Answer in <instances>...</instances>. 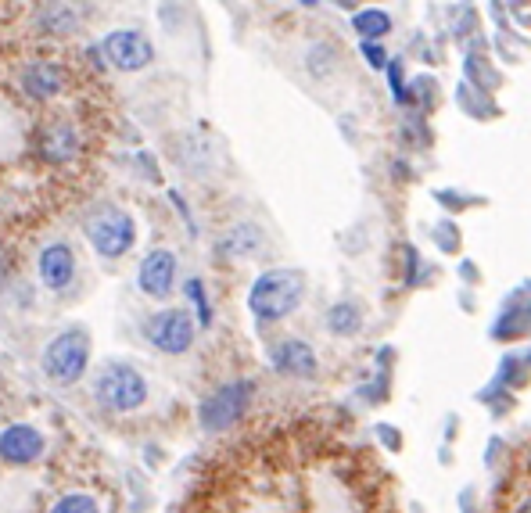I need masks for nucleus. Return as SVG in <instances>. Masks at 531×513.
<instances>
[{
  "label": "nucleus",
  "instance_id": "f257e3e1",
  "mask_svg": "<svg viewBox=\"0 0 531 513\" xmlns=\"http://www.w3.org/2000/svg\"><path fill=\"white\" fill-rule=\"evenodd\" d=\"M305 298L302 270H266L248 291V309L259 323H277L291 316Z\"/></svg>",
  "mask_w": 531,
  "mask_h": 513
},
{
  "label": "nucleus",
  "instance_id": "f03ea898",
  "mask_svg": "<svg viewBox=\"0 0 531 513\" xmlns=\"http://www.w3.org/2000/svg\"><path fill=\"white\" fill-rule=\"evenodd\" d=\"M90 363V334L83 327H65L58 331L40 352V370H44L47 381L69 388L79 377L87 374Z\"/></svg>",
  "mask_w": 531,
  "mask_h": 513
},
{
  "label": "nucleus",
  "instance_id": "7ed1b4c3",
  "mask_svg": "<svg viewBox=\"0 0 531 513\" xmlns=\"http://www.w3.org/2000/svg\"><path fill=\"white\" fill-rule=\"evenodd\" d=\"M94 399L97 406H105L108 413H133L148 402V381L137 366L108 359L94 374Z\"/></svg>",
  "mask_w": 531,
  "mask_h": 513
},
{
  "label": "nucleus",
  "instance_id": "20e7f679",
  "mask_svg": "<svg viewBox=\"0 0 531 513\" xmlns=\"http://www.w3.org/2000/svg\"><path fill=\"white\" fill-rule=\"evenodd\" d=\"M87 230V241L101 259H122V255L130 252L133 241H137V223L126 209L119 205H101L87 216L83 223Z\"/></svg>",
  "mask_w": 531,
  "mask_h": 513
},
{
  "label": "nucleus",
  "instance_id": "39448f33",
  "mask_svg": "<svg viewBox=\"0 0 531 513\" xmlns=\"http://www.w3.org/2000/svg\"><path fill=\"white\" fill-rule=\"evenodd\" d=\"M252 402V384L248 381H230L223 388L209 395V399L198 406V420L209 435H219V431H230L237 420L244 417V409Z\"/></svg>",
  "mask_w": 531,
  "mask_h": 513
},
{
  "label": "nucleus",
  "instance_id": "423d86ee",
  "mask_svg": "<svg viewBox=\"0 0 531 513\" xmlns=\"http://www.w3.org/2000/svg\"><path fill=\"white\" fill-rule=\"evenodd\" d=\"M144 338L166 356H183L194 345V316L187 309H162L144 323Z\"/></svg>",
  "mask_w": 531,
  "mask_h": 513
},
{
  "label": "nucleus",
  "instance_id": "0eeeda50",
  "mask_svg": "<svg viewBox=\"0 0 531 513\" xmlns=\"http://www.w3.org/2000/svg\"><path fill=\"white\" fill-rule=\"evenodd\" d=\"M101 51H105L108 65L119 72H140L155 61V47H151L148 36L137 33V29H115V33H108Z\"/></svg>",
  "mask_w": 531,
  "mask_h": 513
},
{
  "label": "nucleus",
  "instance_id": "6e6552de",
  "mask_svg": "<svg viewBox=\"0 0 531 513\" xmlns=\"http://www.w3.org/2000/svg\"><path fill=\"white\" fill-rule=\"evenodd\" d=\"M47 442L33 424H11L0 431V463L11 467H29L44 456Z\"/></svg>",
  "mask_w": 531,
  "mask_h": 513
},
{
  "label": "nucleus",
  "instance_id": "1a4fd4ad",
  "mask_svg": "<svg viewBox=\"0 0 531 513\" xmlns=\"http://www.w3.org/2000/svg\"><path fill=\"white\" fill-rule=\"evenodd\" d=\"M137 284L148 298H169L176 284V255L169 252V248L148 252L137 270Z\"/></svg>",
  "mask_w": 531,
  "mask_h": 513
},
{
  "label": "nucleus",
  "instance_id": "9d476101",
  "mask_svg": "<svg viewBox=\"0 0 531 513\" xmlns=\"http://www.w3.org/2000/svg\"><path fill=\"white\" fill-rule=\"evenodd\" d=\"M36 273L47 291H65L76 280V252L65 241H51L36 255Z\"/></svg>",
  "mask_w": 531,
  "mask_h": 513
},
{
  "label": "nucleus",
  "instance_id": "9b49d317",
  "mask_svg": "<svg viewBox=\"0 0 531 513\" xmlns=\"http://www.w3.org/2000/svg\"><path fill=\"white\" fill-rule=\"evenodd\" d=\"M36 148H40V155H44V162H51V166H65V162H72V158L79 155V133L72 122L65 119H54L44 126V133H40V140H36Z\"/></svg>",
  "mask_w": 531,
  "mask_h": 513
},
{
  "label": "nucleus",
  "instance_id": "f8f14e48",
  "mask_svg": "<svg viewBox=\"0 0 531 513\" xmlns=\"http://www.w3.org/2000/svg\"><path fill=\"white\" fill-rule=\"evenodd\" d=\"M270 359H273V366H277L280 374L305 377V381H309V377H316V370H320L313 345H309V341H302V338L277 341V345H273V352H270Z\"/></svg>",
  "mask_w": 531,
  "mask_h": 513
},
{
  "label": "nucleus",
  "instance_id": "ddd939ff",
  "mask_svg": "<svg viewBox=\"0 0 531 513\" xmlns=\"http://www.w3.org/2000/svg\"><path fill=\"white\" fill-rule=\"evenodd\" d=\"M22 90L36 101H47V97H58L65 90V72L54 65V61H33L22 72Z\"/></svg>",
  "mask_w": 531,
  "mask_h": 513
},
{
  "label": "nucleus",
  "instance_id": "4468645a",
  "mask_svg": "<svg viewBox=\"0 0 531 513\" xmlns=\"http://www.w3.org/2000/svg\"><path fill=\"white\" fill-rule=\"evenodd\" d=\"M359 323H363V313H359V305H352V302L331 305V313H327V331L338 334V338H352V334L359 331Z\"/></svg>",
  "mask_w": 531,
  "mask_h": 513
},
{
  "label": "nucleus",
  "instance_id": "2eb2a0df",
  "mask_svg": "<svg viewBox=\"0 0 531 513\" xmlns=\"http://www.w3.org/2000/svg\"><path fill=\"white\" fill-rule=\"evenodd\" d=\"M259 244H262V230L252 227V223H244V227H234L227 237H223V252L241 259V255H252Z\"/></svg>",
  "mask_w": 531,
  "mask_h": 513
},
{
  "label": "nucleus",
  "instance_id": "dca6fc26",
  "mask_svg": "<svg viewBox=\"0 0 531 513\" xmlns=\"http://www.w3.org/2000/svg\"><path fill=\"white\" fill-rule=\"evenodd\" d=\"M352 26H356V33L366 36V40H381V36H388V29H392V18L377 8H366L352 18Z\"/></svg>",
  "mask_w": 531,
  "mask_h": 513
},
{
  "label": "nucleus",
  "instance_id": "f3484780",
  "mask_svg": "<svg viewBox=\"0 0 531 513\" xmlns=\"http://www.w3.org/2000/svg\"><path fill=\"white\" fill-rule=\"evenodd\" d=\"M47 513H101V506L87 492H69V496L54 499V506Z\"/></svg>",
  "mask_w": 531,
  "mask_h": 513
},
{
  "label": "nucleus",
  "instance_id": "a211bd4d",
  "mask_svg": "<svg viewBox=\"0 0 531 513\" xmlns=\"http://www.w3.org/2000/svg\"><path fill=\"white\" fill-rule=\"evenodd\" d=\"M187 298H191V302L198 305V320H201V327H209V323H212V309H209V298H205V284H201L198 277L187 280Z\"/></svg>",
  "mask_w": 531,
  "mask_h": 513
},
{
  "label": "nucleus",
  "instance_id": "6ab92c4d",
  "mask_svg": "<svg viewBox=\"0 0 531 513\" xmlns=\"http://www.w3.org/2000/svg\"><path fill=\"white\" fill-rule=\"evenodd\" d=\"M366 58H370V65H374V69H384V61H388L377 44H366Z\"/></svg>",
  "mask_w": 531,
  "mask_h": 513
},
{
  "label": "nucleus",
  "instance_id": "aec40b11",
  "mask_svg": "<svg viewBox=\"0 0 531 513\" xmlns=\"http://www.w3.org/2000/svg\"><path fill=\"white\" fill-rule=\"evenodd\" d=\"M302 4H305V8H316V0H302Z\"/></svg>",
  "mask_w": 531,
  "mask_h": 513
}]
</instances>
